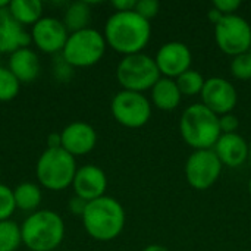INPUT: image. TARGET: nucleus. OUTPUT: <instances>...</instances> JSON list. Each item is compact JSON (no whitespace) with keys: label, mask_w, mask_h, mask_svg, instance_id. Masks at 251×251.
<instances>
[{"label":"nucleus","mask_w":251,"mask_h":251,"mask_svg":"<svg viewBox=\"0 0 251 251\" xmlns=\"http://www.w3.org/2000/svg\"><path fill=\"white\" fill-rule=\"evenodd\" d=\"M137 0H113L112 6L116 12H131L135 10Z\"/></svg>","instance_id":"obj_33"},{"label":"nucleus","mask_w":251,"mask_h":251,"mask_svg":"<svg viewBox=\"0 0 251 251\" xmlns=\"http://www.w3.org/2000/svg\"><path fill=\"white\" fill-rule=\"evenodd\" d=\"M7 9L22 26H32L43 18V3L40 0H12Z\"/></svg>","instance_id":"obj_20"},{"label":"nucleus","mask_w":251,"mask_h":251,"mask_svg":"<svg viewBox=\"0 0 251 251\" xmlns=\"http://www.w3.org/2000/svg\"><path fill=\"white\" fill-rule=\"evenodd\" d=\"M182 140L194 150H210L222 135L219 116L207 109L203 103L188 106L179 121Z\"/></svg>","instance_id":"obj_4"},{"label":"nucleus","mask_w":251,"mask_h":251,"mask_svg":"<svg viewBox=\"0 0 251 251\" xmlns=\"http://www.w3.org/2000/svg\"><path fill=\"white\" fill-rule=\"evenodd\" d=\"M249 193H250V196H251V178H250V181H249Z\"/></svg>","instance_id":"obj_39"},{"label":"nucleus","mask_w":251,"mask_h":251,"mask_svg":"<svg viewBox=\"0 0 251 251\" xmlns=\"http://www.w3.org/2000/svg\"><path fill=\"white\" fill-rule=\"evenodd\" d=\"M179 91L182 96H197V94H201V90L204 87V76L199 72V71H194V69H188L187 72H184L182 75H179L176 79H175Z\"/></svg>","instance_id":"obj_24"},{"label":"nucleus","mask_w":251,"mask_h":251,"mask_svg":"<svg viewBox=\"0 0 251 251\" xmlns=\"http://www.w3.org/2000/svg\"><path fill=\"white\" fill-rule=\"evenodd\" d=\"M63 218L50 209H38L21 225L22 244L29 251H54L65 238Z\"/></svg>","instance_id":"obj_3"},{"label":"nucleus","mask_w":251,"mask_h":251,"mask_svg":"<svg viewBox=\"0 0 251 251\" xmlns=\"http://www.w3.org/2000/svg\"><path fill=\"white\" fill-rule=\"evenodd\" d=\"M16 210L13 190L0 182V222L9 221Z\"/></svg>","instance_id":"obj_27"},{"label":"nucleus","mask_w":251,"mask_h":251,"mask_svg":"<svg viewBox=\"0 0 251 251\" xmlns=\"http://www.w3.org/2000/svg\"><path fill=\"white\" fill-rule=\"evenodd\" d=\"M62 147V138L60 134L51 132L47 137V149H60Z\"/></svg>","instance_id":"obj_34"},{"label":"nucleus","mask_w":251,"mask_h":251,"mask_svg":"<svg viewBox=\"0 0 251 251\" xmlns=\"http://www.w3.org/2000/svg\"><path fill=\"white\" fill-rule=\"evenodd\" d=\"M160 78L156 60L144 53L124 56L116 66V79L122 90L144 93L151 90Z\"/></svg>","instance_id":"obj_7"},{"label":"nucleus","mask_w":251,"mask_h":251,"mask_svg":"<svg viewBox=\"0 0 251 251\" xmlns=\"http://www.w3.org/2000/svg\"><path fill=\"white\" fill-rule=\"evenodd\" d=\"M62 149L72 154L75 159L78 156H85L91 153L97 144V132L93 125L87 122H71L66 125L62 132Z\"/></svg>","instance_id":"obj_14"},{"label":"nucleus","mask_w":251,"mask_h":251,"mask_svg":"<svg viewBox=\"0 0 251 251\" xmlns=\"http://www.w3.org/2000/svg\"><path fill=\"white\" fill-rule=\"evenodd\" d=\"M31 34L18 24L9 9L0 10V54H12L13 51L29 47Z\"/></svg>","instance_id":"obj_16"},{"label":"nucleus","mask_w":251,"mask_h":251,"mask_svg":"<svg viewBox=\"0 0 251 251\" xmlns=\"http://www.w3.org/2000/svg\"><path fill=\"white\" fill-rule=\"evenodd\" d=\"M31 43L46 54L62 53L69 31L66 29L62 19L56 16H43L31 28Z\"/></svg>","instance_id":"obj_11"},{"label":"nucleus","mask_w":251,"mask_h":251,"mask_svg":"<svg viewBox=\"0 0 251 251\" xmlns=\"http://www.w3.org/2000/svg\"><path fill=\"white\" fill-rule=\"evenodd\" d=\"M22 244L21 225L15 221L0 222V251H18Z\"/></svg>","instance_id":"obj_23"},{"label":"nucleus","mask_w":251,"mask_h":251,"mask_svg":"<svg viewBox=\"0 0 251 251\" xmlns=\"http://www.w3.org/2000/svg\"><path fill=\"white\" fill-rule=\"evenodd\" d=\"M53 74H54V78H56V79L65 82V81L71 79V76H72V74H74V68L69 66V65L60 57L59 63H54V66H53Z\"/></svg>","instance_id":"obj_31"},{"label":"nucleus","mask_w":251,"mask_h":251,"mask_svg":"<svg viewBox=\"0 0 251 251\" xmlns=\"http://www.w3.org/2000/svg\"><path fill=\"white\" fill-rule=\"evenodd\" d=\"M219 128L222 134H235L240 128V121L234 113H226L219 116Z\"/></svg>","instance_id":"obj_29"},{"label":"nucleus","mask_w":251,"mask_h":251,"mask_svg":"<svg viewBox=\"0 0 251 251\" xmlns=\"http://www.w3.org/2000/svg\"><path fill=\"white\" fill-rule=\"evenodd\" d=\"M207 18H209V21L212 22V24H219L221 21H222V18H224V15L218 10V9H215L213 6L209 9V12H207Z\"/></svg>","instance_id":"obj_35"},{"label":"nucleus","mask_w":251,"mask_h":251,"mask_svg":"<svg viewBox=\"0 0 251 251\" xmlns=\"http://www.w3.org/2000/svg\"><path fill=\"white\" fill-rule=\"evenodd\" d=\"M62 22L65 24L69 34L90 28L91 22V7L88 1H72L68 4L63 13Z\"/></svg>","instance_id":"obj_22"},{"label":"nucleus","mask_w":251,"mask_h":251,"mask_svg":"<svg viewBox=\"0 0 251 251\" xmlns=\"http://www.w3.org/2000/svg\"><path fill=\"white\" fill-rule=\"evenodd\" d=\"M200 97L203 104L218 116L232 113L238 103L237 88L222 76L207 78Z\"/></svg>","instance_id":"obj_12"},{"label":"nucleus","mask_w":251,"mask_h":251,"mask_svg":"<svg viewBox=\"0 0 251 251\" xmlns=\"http://www.w3.org/2000/svg\"><path fill=\"white\" fill-rule=\"evenodd\" d=\"M76 171V159L62 147L46 149L35 165L38 185L49 191H63L72 187Z\"/></svg>","instance_id":"obj_5"},{"label":"nucleus","mask_w":251,"mask_h":251,"mask_svg":"<svg viewBox=\"0 0 251 251\" xmlns=\"http://www.w3.org/2000/svg\"><path fill=\"white\" fill-rule=\"evenodd\" d=\"M231 72L237 79H251V49L232 59Z\"/></svg>","instance_id":"obj_26"},{"label":"nucleus","mask_w":251,"mask_h":251,"mask_svg":"<svg viewBox=\"0 0 251 251\" xmlns=\"http://www.w3.org/2000/svg\"><path fill=\"white\" fill-rule=\"evenodd\" d=\"M213 150L221 163L228 168H238L249 159V143L238 132L222 134Z\"/></svg>","instance_id":"obj_17"},{"label":"nucleus","mask_w":251,"mask_h":251,"mask_svg":"<svg viewBox=\"0 0 251 251\" xmlns=\"http://www.w3.org/2000/svg\"><path fill=\"white\" fill-rule=\"evenodd\" d=\"M218 47L228 56H238L251 49V25L240 15L224 16L215 25Z\"/></svg>","instance_id":"obj_9"},{"label":"nucleus","mask_w":251,"mask_h":251,"mask_svg":"<svg viewBox=\"0 0 251 251\" xmlns=\"http://www.w3.org/2000/svg\"><path fill=\"white\" fill-rule=\"evenodd\" d=\"M81 219L85 232L93 240L107 243L116 240L122 234L126 215L124 206L115 197L103 196L88 201Z\"/></svg>","instance_id":"obj_2"},{"label":"nucleus","mask_w":251,"mask_h":251,"mask_svg":"<svg viewBox=\"0 0 251 251\" xmlns=\"http://www.w3.org/2000/svg\"><path fill=\"white\" fill-rule=\"evenodd\" d=\"M87 204H88V201L82 200V199L78 197V196H74V197H71L69 201H68V209H69V212H71L72 215L82 218V215H84V212H85V209H87Z\"/></svg>","instance_id":"obj_32"},{"label":"nucleus","mask_w":251,"mask_h":251,"mask_svg":"<svg viewBox=\"0 0 251 251\" xmlns=\"http://www.w3.org/2000/svg\"><path fill=\"white\" fill-rule=\"evenodd\" d=\"M13 197H15L16 209L31 215L37 212L43 200L41 187L34 182H21L13 188Z\"/></svg>","instance_id":"obj_21"},{"label":"nucleus","mask_w":251,"mask_h":251,"mask_svg":"<svg viewBox=\"0 0 251 251\" xmlns=\"http://www.w3.org/2000/svg\"><path fill=\"white\" fill-rule=\"evenodd\" d=\"M72 188L75 196L81 197L85 201H93L106 196L107 176L101 168L96 165H85L78 168L72 182Z\"/></svg>","instance_id":"obj_15"},{"label":"nucleus","mask_w":251,"mask_h":251,"mask_svg":"<svg viewBox=\"0 0 251 251\" xmlns=\"http://www.w3.org/2000/svg\"><path fill=\"white\" fill-rule=\"evenodd\" d=\"M110 112L118 124L125 128L137 129L150 121L151 104L143 93L121 90L112 99Z\"/></svg>","instance_id":"obj_8"},{"label":"nucleus","mask_w":251,"mask_h":251,"mask_svg":"<svg viewBox=\"0 0 251 251\" xmlns=\"http://www.w3.org/2000/svg\"><path fill=\"white\" fill-rule=\"evenodd\" d=\"M241 6L240 0H215L213 1V7L218 9L224 16L228 15H235L237 9Z\"/></svg>","instance_id":"obj_30"},{"label":"nucleus","mask_w":251,"mask_h":251,"mask_svg":"<svg viewBox=\"0 0 251 251\" xmlns=\"http://www.w3.org/2000/svg\"><path fill=\"white\" fill-rule=\"evenodd\" d=\"M224 165L215 150H194L185 163V178L191 188L197 191L209 190L221 176Z\"/></svg>","instance_id":"obj_10"},{"label":"nucleus","mask_w":251,"mask_h":251,"mask_svg":"<svg viewBox=\"0 0 251 251\" xmlns=\"http://www.w3.org/2000/svg\"><path fill=\"white\" fill-rule=\"evenodd\" d=\"M7 68L21 84H28L38 78L41 63L37 51H34L31 47H24L9 54Z\"/></svg>","instance_id":"obj_18"},{"label":"nucleus","mask_w":251,"mask_h":251,"mask_svg":"<svg viewBox=\"0 0 251 251\" xmlns=\"http://www.w3.org/2000/svg\"><path fill=\"white\" fill-rule=\"evenodd\" d=\"M21 90V82L10 72L7 66L0 65V101H10L16 99Z\"/></svg>","instance_id":"obj_25"},{"label":"nucleus","mask_w":251,"mask_h":251,"mask_svg":"<svg viewBox=\"0 0 251 251\" xmlns=\"http://www.w3.org/2000/svg\"><path fill=\"white\" fill-rule=\"evenodd\" d=\"M182 94L172 78L162 76L151 88V101L153 104L165 112L175 110L181 103Z\"/></svg>","instance_id":"obj_19"},{"label":"nucleus","mask_w":251,"mask_h":251,"mask_svg":"<svg viewBox=\"0 0 251 251\" xmlns=\"http://www.w3.org/2000/svg\"><path fill=\"white\" fill-rule=\"evenodd\" d=\"M9 6V1L7 0H0V10L1 9H6Z\"/></svg>","instance_id":"obj_37"},{"label":"nucleus","mask_w":251,"mask_h":251,"mask_svg":"<svg viewBox=\"0 0 251 251\" xmlns=\"http://www.w3.org/2000/svg\"><path fill=\"white\" fill-rule=\"evenodd\" d=\"M143 251H169L166 247L163 246H159V244H151V246H147Z\"/></svg>","instance_id":"obj_36"},{"label":"nucleus","mask_w":251,"mask_h":251,"mask_svg":"<svg viewBox=\"0 0 251 251\" xmlns=\"http://www.w3.org/2000/svg\"><path fill=\"white\" fill-rule=\"evenodd\" d=\"M249 160L251 162V143H249Z\"/></svg>","instance_id":"obj_38"},{"label":"nucleus","mask_w":251,"mask_h":251,"mask_svg":"<svg viewBox=\"0 0 251 251\" xmlns=\"http://www.w3.org/2000/svg\"><path fill=\"white\" fill-rule=\"evenodd\" d=\"M106 47L107 44L103 32L90 26L69 34L60 57L74 69L90 68L103 59Z\"/></svg>","instance_id":"obj_6"},{"label":"nucleus","mask_w":251,"mask_h":251,"mask_svg":"<svg viewBox=\"0 0 251 251\" xmlns=\"http://www.w3.org/2000/svg\"><path fill=\"white\" fill-rule=\"evenodd\" d=\"M159 7H160V4L156 0H140L135 4V12L140 16H143L144 19L150 21L151 18H154L159 13Z\"/></svg>","instance_id":"obj_28"},{"label":"nucleus","mask_w":251,"mask_h":251,"mask_svg":"<svg viewBox=\"0 0 251 251\" xmlns=\"http://www.w3.org/2000/svg\"><path fill=\"white\" fill-rule=\"evenodd\" d=\"M154 60L160 75L165 78L176 79L179 75L191 69L193 53L187 44L181 41H169L159 49Z\"/></svg>","instance_id":"obj_13"},{"label":"nucleus","mask_w":251,"mask_h":251,"mask_svg":"<svg viewBox=\"0 0 251 251\" xmlns=\"http://www.w3.org/2000/svg\"><path fill=\"white\" fill-rule=\"evenodd\" d=\"M106 44L124 56L143 53L151 38L150 21L140 16L135 10L115 12L104 25Z\"/></svg>","instance_id":"obj_1"}]
</instances>
